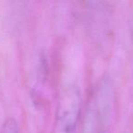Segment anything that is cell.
<instances>
[{
  "mask_svg": "<svg viewBox=\"0 0 133 133\" xmlns=\"http://www.w3.org/2000/svg\"><path fill=\"white\" fill-rule=\"evenodd\" d=\"M80 105L79 92L76 88L69 89L61 101L57 119L58 133H72L76 126Z\"/></svg>",
  "mask_w": 133,
  "mask_h": 133,
  "instance_id": "1",
  "label": "cell"
},
{
  "mask_svg": "<svg viewBox=\"0 0 133 133\" xmlns=\"http://www.w3.org/2000/svg\"><path fill=\"white\" fill-rule=\"evenodd\" d=\"M1 133H19L17 122L14 119L6 120L1 129Z\"/></svg>",
  "mask_w": 133,
  "mask_h": 133,
  "instance_id": "2",
  "label": "cell"
}]
</instances>
